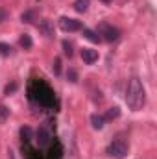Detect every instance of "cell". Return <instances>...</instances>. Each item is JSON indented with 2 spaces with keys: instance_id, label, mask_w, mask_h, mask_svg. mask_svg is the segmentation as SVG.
Masks as SVG:
<instances>
[{
  "instance_id": "5bb4252c",
  "label": "cell",
  "mask_w": 157,
  "mask_h": 159,
  "mask_svg": "<svg viewBox=\"0 0 157 159\" xmlns=\"http://www.w3.org/2000/svg\"><path fill=\"white\" fill-rule=\"evenodd\" d=\"M83 35H85V39H89L91 43H100L98 34H96V32H92V30H87V28H83Z\"/></svg>"
},
{
  "instance_id": "44dd1931",
  "label": "cell",
  "mask_w": 157,
  "mask_h": 159,
  "mask_svg": "<svg viewBox=\"0 0 157 159\" xmlns=\"http://www.w3.org/2000/svg\"><path fill=\"white\" fill-rule=\"evenodd\" d=\"M67 78L70 80L72 83H74V81H78V74H76V70H74V69H69V72H67Z\"/></svg>"
},
{
  "instance_id": "3957f363",
  "label": "cell",
  "mask_w": 157,
  "mask_h": 159,
  "mask_svg": "<svg viewBox=\"0 0 157 159\" xmlns=\"http://www.w3.org/2000/svg\"><path fill=\"white\" fill-rule=\"evenodd\" d=\"M128 152H129L128 141L122 139V137H117V139L109 144V148H107V154H109L111 157H115V159H124L126 156H128Z\"/></svg>"
},
{
  "instance_id": "603a6c76",
  "label": "cell",
  "mask_w": 157,
  "mask_h": 159,
  "mask_svg": "<svg viewBox=\"0 0 157 159\" xmlns=\"http://www.w3.org/2000/svg\"><path fill=\"white\" fill-rule=\"evenodd\" d=\"M15 89H17V83H11V85H7V87H6V94H9V93H13Z\"/></svg>"
},
{
  "instance_id": "5b68a950",
  "label": "cell",
  "mask_w": 157,
  "mask_h": 159,
  "mask_svg": "<svg viewBox=\"0 0 157 159\" xmlns=\"http://www.w3.org/2000/svg\"><path fill=\"white\" fill-rule=\"evenodd\" d=\"M59 26H61L63 32H69V34L83 30V26H81L79 20H76V19H69V17H61V19H59Z\"/></svg>"
},
{
  "instance_id": "e0dca14e",
  "label": "cell",
  "mask_w": 157,
  "mask_h": 159,
  "mask_svg": "<svg viewBox=\"0 0 157 159\" xmlns=\"http://www.w3.org/2000/svg\"><path fill=\"white\" fill-rule=\"evenodd\" d=\"M63 52H65V56H69V57H72V44L69 43V41H63Z\"/></svg>"
},
{
  "instance_id": "8fae6325",
  "label": "cell",
  "mask_w": 157,
  "mask_h": 159,
  "mask_svg": "<svg viewBox=\"0 0 157 159\" xmlns=\"http://www.w3.org/2000/svg\"><path fill=\"white\" fill-rule=\"evenodd\" d=\"M91 122H92V128L94 129H102L104 128V124H105V119L102 117V115H91Z\"/></svg>"
},
{
  "instance_id": "ac0fdd59",
  "label": "cell",
  "mask_w": 157,
  "mask_h": 159,
  "mask_svg": "<svg viewBox=\"0 0 157 159\" xmlns=\"http://www.w3.org/2000/svg\"><path fill=\"white\" fill-rule=\"evenodd\" d=\"M11 54V46L7 43H0V56H9Z\"/></svg>"
},
{
  "instance_id": "52a82bcc",
  "label": "cell",
  "mask_w": 157,
  "mask_h": 159,
  "mask_svg": "<svg viewBox=\"0 0 157 159\" xmlns=\"http://www.w3.org/2000/svg\"><path fill=\"white\" fill-rule=\"evenodd\" d=\"M63 157V148L57 141L50 143L48 144V154H46V159H61Z\"/></svg>"
},
{
  "instance_id": "ba28073f",
  "label": "cell",
  "mask_w": 157,
  "mask_h": 159,
  "mask_svg": "<svg viewBox=\"0 0 157 159\" xmlns=\"http://www.w3.org/2000/svg\"><path fill=\"white\" fill-rule=\"evenodd\" d=\"M81 59H83L87 65H92V63L98 61V52L92 50V48H83V50H81Z\"/></svg>"
},
{
  "instance_id": "9a60e30c",
  "label": "cell",
  "mask_w": 157,
  "mask_h": 159,
  "mask_svg": "<svg viewBox=\"0 0 157 159\" xmlns=\"http://www.w3.org/2000/svg\"><path fill=\"white\" fill-rule=\"evenodd\" d=\"M19 44H20L24 50H30V48H32V39H30V35L24 34V35L20 37V41H19Z\"/></svg>"
},
{
  "instance_id": "7402d4cb",
  "label": "cell",
  "mask_w": 157,
  "mask_h": 159,
  "mask_svg": "<svg viewBox=\"0 0 157 159\" xmlns=\"http://www.w3.org/2000/svg\"><path fill=\"white\" fill-rule=\"evenodd\" d=\"M54 72H56V74L61 72V59H59V57H56V61H54Z\"/></svg>"
},
{
  "instance_id": "4fadbf2b",
  "label": "cell",
  "mask_w": 157,
  "mask_h": 159,
  "mask_svg": "<svg viewBox=\"0 0 157 159\" xmlns=\"http://www.w3.org/2000/svg\"><path fill=\"white\" fill-rule=\"evenodd\" d=\"M20 137H22L24 144H30V141H32V128H28V126L20 128Z\"/></svg>"
},
{
  "instance_id": "d4e9b609",
  "label": "cell",
  "mask_w": 157,
  "mask_h": 159,
  "mask_svg": "<svg viewBox=\"0 0 157 159\" xmlns=\"http://www.w3.org/2000/svg\"><path fill=\"white\" fill-rule=\"evenodd\" d=\"M9 159H15V156H13V152L9 150Z\"/></svg>"
},
{
  "instance_id": "484cf974",
  "label": "cell",
  "mask_w": 157,
  "mask_h": 159,
  "mask_svg": "<svg viewBox=\"0 0 157 159\" xmlns=\"http://www.w3.org/2000/svg\"><path fill=\"white\" fill-rule=\"evenodd\" d=\"M102 2H104V4H109V2H111V0H102Z\"/></svg>"
},
{
  "instance_id": "d6986e66",
  "label": "cell",
  "mask_w": 157,
  "mask_h": 159,
  "mask_svg": "<svg viewBox=\"0 0 157 159\" xmlns=\"http://www.w3.org/2000/svg\"><path fill=\"white\" fill-rule=\"evenodd\" d=\"M34 17H35L34 11H26V13H22V22H34Z\"/></svg>"
},
{
  "instance_id": "8992f818",
  "label": "cell",
  "mask_w": 157,
  "mask_h": 159,
  "mask_svg": "<svg viewBox=\"0 0 157 159\" xmlns=\"http://www.w3.org/2000/svg\"><path fill=\"white\" fill-rule=\"evenodd\" d=\"M37 143H39V146H48L52 143V131L46 126H41L37 129Z\"/></svg>"
},
{
  "instance_id": "9c48e42d",
  "label": "cell",
  "mask_w": 157,
  "mask_h": 159,
  "mask_svg": "<svg viewBox=\"0 0 157 159\" xmlns=\"http://www.w3.org/2000/svg\"><path fill=\"white\" fill-rule=\"evenodd\" d=\"M39 32L44 35V37L52 39V37H54V28H52V22H50V20H41Z\"/></svg>"
},
{
  "instance_id": "30bf717a",
  "label": "cell",
  "mask_w": 157,
  "mask_h": 159,
  "mask_svg": "<svg viewBox=\"0 0 157 159\" xmlns=\"http://www.w3.org/2000/svg\"><path fill=\"white\" fill-rule=\"evenodd\" d=\"M22 152H26V159H43L39 150L32 148L30 144H22Z\"/></svg>"
},
{
  "instance_id": "2e32d148",
  "label": "cell",
  "mask_w": 157,
  "mask_h": 159,
  "mask_svg": "<svg viewBox=\"0 0 157 159\" xmlns=\"http://www.w3.org/2000/svg\"><path fill=\"white\" fill-rule=\"evenodd\" d=\"M118 115H120L118 107H113V109H109V111L105 113V117H104V119H105V120H113V119H117Z\"/></svg>"
},
{
  "instance_id": "cb8c5ba5",
  "label": "cell",
  "mask_w": 157,
  "mask_h": 159,
  "mask_svg": "<svg viewBox=\"0 0 157 159\" xmlns=\"http://www.w3.org/2000/svg\"><path fill=\"white\" fill-rule=\"evenodd\" d=\"M7 19V11L6 9H0V22H4Z\"/></svg>"
},
{
  "instance_id": "6da1fadb",
  "label": "cell",
  "mask_w": 157,
  "mask_h": 159,
  "mask_svg": "<svg viewBox=\"0 0 157 159\" xmlns=\"http://www.w3.org/2000/svg\"><path fill=\"white\" fill-rule=\"evenodd\" d=\"M28 94L34 102H37L43 107H54L56 106V93L54 89L43 81V80H32L28 85Z\"/></svg>"
},
{
  "instance_id": "7a4b0ae2",
  "label": "cell",
  "mask_w": 157,
  "mask_h": 159,
  "mask_svg": "<svg viewBox=\"0 0 157 159\" xmlns=\"http://www.w3.org/2000/svg\"><path fill=\"white\" fill-rule=\"evenodd\" d=\"M126 102H128V106L133 111L142 109V106L146 102V91H144V85L141 83L139 78H131L128 81V87H126Z\"/></svg>"
},
{
  "instance_id": "7c38bea8",
  "label": "cell",
  "mask_w": 157,
  "mask_h": 159,
  "mask_svg": "<svg viewBox=\"0 0 157 159\" xmlns=\"http://www.w3.org/2000/svg\"><path fill=\"white\" fill-rule=\"evenodd\" d=\"M89 4H91V0H76L74 2V9L78 13H85L89 9Z\"/></svg>"
},
{
  "instance_id": "277c9868",
  "label": "cell",
  "mask_w": 157,
  "mask_h": 159,
  "mask_svg": "<svg viewBox=\"0 0 157 159\" xmlns=\"http://www.w3.org/2000/svg\"><path fill=\"white\" fill-rule=\"evenodd\" d=\"M96 34H98L100 41H107V43H113V41H117L118 35H120V32H118L115 26H111V24H105V22L98 26Z\"/></svg>"
},
{
  "instance_id": "ffe728a7",
  "label": "cell",
  "mask_w": 157,
  "mask_h": 159,
  "mask_svg": "<svg viewBox=\"0 0 157 159\" xmlns=\"http://www.w3.org/2000/svg\"><path fill=\"white\" fill-rule=\"evenodd\" d=\"M7 115H9V109L6 106H0V122H4V120L7 119Z\"/></svg>"
}]
</instances>
